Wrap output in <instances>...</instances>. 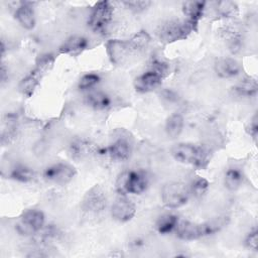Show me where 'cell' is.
Here are the masks:
<instances>
[{
	"mask_svg": "<svg viewBox=\"0 0 258 258\" xmlns=\"http://www.w3.org/2000/svg\"><path fill=\"white\" fill-rule=\"evenodd\" d=\"M149 35L144 31H140L127 40H110L106 44L107 53L112 62L120 64L130 56L145 50L149 44Z\"/></svg>",
	"mask_w": 258,
	"mask_h": 258,
	"instance_id": "cell-1",
	"label": "cell"
},
{
	"mask_svg": "<svg viewBox=\"0 0 258 258\" xmlns=\"http://www.w3.org/2000/svg\"><path fill=\"white\" fill-rule=\"evenodd\" d=\"M172 157L184 164L196 167H206L210 161V151L202 145L192 143H178L171 148Z\"/></svg>",
	"mask_w": 258,
	"mask_h": 258,
	"instance_id": "cell-2",
	"label": "cell"
},
{
	"mask_svg": "<svg viewBox=\"0 0 258 258\" xmlns=\"http://www.w3.org/2000/svg\"><path fill=\"white\" fill-rule=\"evenodd\" d=\"M175 230L176 236L179 239L184 241H194L219 232L220 225L215 219L200 224L182 221L178 222Z\"/></svg>",
	"mask_w": 258,
	"mask_h": 258,
	"instance_id": "cell-3",
	"label": "cell"
},
{
	"mask_svg": "<svg viewBox=\"0 0 258 258\" xmlns=\"http://www.w3.org/2000/svg\"><path fill=\"white\" fill-rule=\"evenodd\" d=\"M148 177L141 170L122 172L116 180V190L119 195H140L147 188Z\"/></svg>",
	"mask_w": 258,
	"mask_h": 258,
	"instance_id": "cell-4",
	"label": "cell"
},
{
	"mask_svg": "<svg viewBox=\"0 0 258 258\" xmlns=\"http://www.w3.org/2000/svg\"><path fill=\"white\" fill-rule=\"evenodd\" d=\"M195 28L196 25L186 19H172L160 25L157 35L161 42L171 43L184 39Z\"/></svg>",
	"mask_w": 258,
	"mask_h": 258,
	"instance_id": "cell-5",
	"label": "cell"
},
{
	"mask_svg": "<svg viewBox=\"0 0 258 258\" xmlns=\"http://www.w3.org/2000/svg\"><path fill=\"white\" fill-rule=\"evenodd\" d=\"M53 61H54V58L52 57L51 54H45L40 56L36 63L35 69L31 71L20 82L19 84L20 92L23 95L30 97L34 93L37 86L39 85L42 77L46 74V72H48L51 69Z\"/></svg>",
	"mask_w": 258,
	"mask_h": 258,
	"instance_id": "cell-6",
	"label": "cell"
},
{
	"mask_svg": "<svg viewBox=\"0 0 258 258\" xmlns=\"http://www.w3.org/2000/svg\"><path fill=\"white\" fill-rule=\"evenodd\" d=\"M189 194V187L185 183L180 181H169L162 186L161 200L167 208L176 209L187 203Z\"/></svg>",
	"mask_w": 258,
	"mask_h": 258,
	"instance_id": "cell-7",
	"label": "cell"
},
{
	"mask_svg": "<svg viewBox=\"0 0 258 258\" xmlns=\"http://www.w3.org/2000/svg\"><path fill=\"white\" fill-rule=\"evenodd\" d=\"M167 68L163 63L154 62L152 69L144 72L134 80V88L139 93H147L157 88L166 73Z\"/></svg>",
	"mask_w": 258,
	"mask_h": 258,
	"instance_id": "cell-8",
	"label": "cell"
},
{
	"mask_svg": "<svg viewBox=\"0 0 258 258\" xmlns=\"http://www.w3.org/2000/svg\"><path fill=\"white\" fill-rule=\"evenodd\" d=\"M108 200L104 189L96 184L92 186L84 196L81 208L84 213L89 215H99L107 208Z\"/></svg>",
	"mask_w": 258,
	"mask_h": 258,
	"instance_id": "cell-9",
	"label": "cell"
},
{
	"mask_svg": "<svg viewBox=\"0 0 258 258\" xmlns=\"http://www.w3.org/2000/svg\"><path fill=\"white\" fill-rule=\"evenodd\" d=\"M113 18V7L108 1L95 4L89 16L88 25L95 32H103Z\"/></svg>",
	"mask_w": 258,
	"mask_h": 258,
	"instance_id": "cell-10",
	"label": "cell"
},
{
	"mask_svg": "<svg viewBox=\"0 0 258 258\" xmlns=\"http://www.w3.org/2000/svg\"><path fill=\"white\" fill-rule=\"evenodd\" d=\"M44 220V214L41 211L36 209L27 210L20 217L16 229L22 235H33L43 228Z\"/></svg>",
	"mask_w": 258,
	"mask_h": 258,
	"instance_id": "cell-11",
	"label": "cell"
},
{
	"mask_svg": "<svg viewBox=\"0 0 258 258\" xmlns=\"http://www.w3.org/2000/svg\"><path fill=\"white\" fill-rule=\"evenodd\" d=\"M76 175V169L63 162H57L47 166L43 171V178L46 181L56 184H67Z\"/></svg>",
	"mask_w": 258,
	"mask_h": 258,
	"instance_id": "cell-12",
	"label": "cell"
},
{
	"mask_svg": "<svg viewBox=\"0 0 258 258\" xmlns=\"http://www.w3.org/2000/svg\"><path fill=\"white\" fill-rule=\"evenodd\" d=\"M136 214L135 204L126 197V195H119L111 207L112 218L120 223L130 221Z\"/></svg>",
	"mask_w": 258,
	"mask_h": 258,
	"instance_id": "cell-13",
	"label": "cell"
},
{
	"mask_svg": "<svg viewBox=\"0 0 258 258\" xmlns=\"http://www.w3.org/2000/svg\"><path fill=\"white\" fill-rule=\"evenodd\" d=\"M215 72L222 79H230L240 73V63L231 57H221L215 62Z\"/></svg>",
	"mask_w": 258,
	"mask_h": 258,
	"instance_id": "cell-14",
	"label": "cell"
},
{
	"mask_svg": "<svg viewBox=\"0 0 258 258\" xmlns=\"http://www.w3.org/2000/svg\"><path fill=\"white\" fill-rule=\"evenodd\" d=\"M88 39L84 36L73 35L67 38L59 46V52L69 55H79L88 47Z\"/></svg>",
	"mask_w": 258,
	"mask_h": 258,
	"instance_id": "cell-15",
	"label": "cell"
},
{
	"mask_svg": "<svg viewBox=\"0 0 258 258\" xmlns=\"http://www.w3.org/2000/svg\"><path fill=\"white\" fill-rule=\"evenodd\" d=\"M108 154L112 159L117 161L127 160L132 152L131 143L125 138H119L113 141L107 148Z\"/></svg>",
	"mask_w": 258,
	"mask_h": 258,
	"instance_id": "cell-16",
	"label": "cell"
},
{
	"mask_svg": "<svg viewBox=\"0 0 258 258\" xmlns=\"http://www.w3.org/2000/svg\"><path fill=\"white\" fill-rule=\"evenodd\" d=\"M15 18L18 23L25 29H32L35 26L34 10L28 3H20L15 10Z\"/></svg>",
	"mask_w": 258,
	"mask_h": 258,
	"instance_id": "cell-17",
	"label": "cell"
},
{
	"mask_svg": "<svg viewBox=\"0 0 258 258\" xmlns=\"http://www.w3.org/2000/svg\"><path fill=\"white\" fill-rule=\"evenodd\" d=\"M206 2L204 1H187L182 5L183 14L186 16V20L191 22L194 25H198L200 19L204 15Z\"/></svg>",
	"mask_w": 258,
	"mask_h": 258,
	"instance_id": "cell-18",
	"label": "cell"
},
{
	"mask_svg": "<svg viewBox=\"0 0 258 258\" xmlns=\"http://www.w3.org/2000/svg\"><path fill=\"white\" fill-rule=\"evenodd\" d=\"M96 151L97 148L95 145L86 140H76L72 142L69 149V152L74 159H82Z\"/></svg>",
	"mask_w": 258,
	"mask_h": 258,
	"instance_id": "cell-19",
	"label": "cell"
},
{
	"mask_svg": "<svg viewBox=\"0 0 258 258\" xmlns=\"http://www.w3.org/2000/svg\"><path fill=\"white\" fill-rule=\"evenodd\" d=\"M184 125L183 116L179 113L171 114L165 122V132L169 138H176L182 132Z\"/></svg>",
	"mask_w": 258,
	"mask_h": 258,
	"instance_id": "cell-20",
	"label": "cell"
},
{
	"mask_svg": "<svg viewBox=\"0 0 258 258\" xmlns=\"http://www.w3.org/2000/svg\"><path fill=\"white\" fill-rule=\"evenodd\" d=\"M86 103L89 107L97 111H102L110 107L111 99L104 92H92L86 97Z\"/></svg>",
	"mask_w": 258,
	"mask_h": 258,
	"instance_id": "cell-21",
	"label": "cell"
},
{
	"mask_svg": "<svg viewBox=\"0 0 258 258\" xmlns=\"http://www.w3.org/2000/svg\"><path fill=\"white\" fill-rule=\"evenodd\" d=\"M244 180V174L243 172L236 167H231L227 169L224 176V183L225 186L229 190H236L238 189Z\"/></svg>",
	"mask_w": 258,
	"mask_h": 258,
	"instance_id": "cell-22",
	"label": "cell"
},
{
	"mask_svg": "<svg viewBox=\"0 0 258 258\" xmlns=\"http://www.w3.org/2000/svg\"><path fill=\"white\" fill-rule=\"evenodd\" d=\"M178 224V218L177 216L173 214H165L160 216L155 224L156 230L159 234L165 235L170 232H172Z\"/></svg>",
	"mask_w": 258,
	"mask_h": 258,
	"instance_id": "cell-23",
	"label": "cell"
},
{
	"mask_svg": "<svg viewBox=\"0 0 258 258\" xmlns=\"http://www.w3.org/2000/svg\"><path fill=\"white\" fill-rule=\"evenodd\" d=\"M9 176L20 182H28L34 178V172L31 168L25 165H16L11 169Z\"/></svg>",
	"mask_w": 258,
	"mask_h": 258,
	"instance_id": "cell-24",
	"label": "cell"
},
{
	"mask_svg": "<svg viewBox=\"0 0 258 258\" xmlns=\"http://www.w3.org/2000/svg\"><path fill=\"white\" fill-rule=\"evenodd\" d=\"M234 90L239 96L252 97L257 92V82L250 78L244 79L234 88Z\"/></svg>",
	"mask_w": 258,
	"mask_h": 258,
	"instance_id": "cell-25",
	"label": "cell"
},
{
	"mask_svg": "<svg viewBox=\"0 0 258 258\" xmlns=\"http://www.w3.org/2000/svg\"><path fill=\"white\" fill-rule=\"evenodd\" d=\"M222 33L224 38L227 40L231 51L232 52L238 51L241 47V36L238 33V31L229 27V28H226Z\"/></svg>",
	"mask_w": 258,
	"mask_h": 258,
	"instance_id": "cell-26",
	"label": "cell"
},
{
	"mask_svg": "<svg viewBox=\"0 0 258 258\" xmlns=\"http://www.w3.org/2000/svg\"><path fill=\"white\" fill-rule=\"evenodd\" d=\"M217 11L225 16H233L237 13L238 8L236 6V4L234 2H230V1H222V2H218L217 3Z\"/></svg>",
	"mask_w": 258,
	"mask_h": 258,
	"instance_id": "cell-27",
	"label": "cell"
},
{
	"mask_svg": "<svg viewBox=\"0 0 258 258\" xmlns=\"http://www.w3.org/2000/svg\"><path fill=\"white\" fill-rule=\"evenodd\" d=\"M100 82V77L96 74H86L79 81V89L89 90Z\"/></svg>",
	"mask_w": 258,
	"mask_h": 258,
	"instance_id": "cell-28",
	"label": "cell"
},
{
	"mask_svg": "<svg viewBox=\"0 0 258 258\" xmlns=\"http://www.w3.org/2000/svg\"><path fill=\"white\" fill-rule=\"evenodd\" d=\"M123 4L133 12H141L148 8L151 4L150 1L144 0H133V1H124Z\"/></svg>",
	"mask_w": 258,
	"mask_h": 258,
	"instance_id": "cell-29",
	"label": "cell"
},
{
	"mask_svg": "<svg viewBox=\"0 0 258 258\" xmlns=\"http://www.w3.org/2000/svg\"><path fill=\"white\" fill-rule=\"evenodd\" d=\"M208 186H209V182L207 179L203 177H198L192 181L189 190L192 191L195 195H202L203 192H205Z\"/></svg>",
	"mask_w": 258,
	"mask_h": 258,
	"instance_id": "cell-30",
	"label": "cell"
},
{
	"mask_svg": "<svg viewBox=\"0 0 258 258\" xmlns=\"http://www.w3.org/2000/svg\"><path fill=\"white\" fill-rule=\"evenodd\" d=\"M244 243H245L246 248H248L249 250H252V251H256L257 246H258V232H257V230L251 231L246 236Z\"/></svg>",
	"mask_w": 258,
	"mask_h": 258,
	"instance_id": "cell-31",
	"label": "cell"
},
{
	"mask_svg": "<svg viewBox=\"0 0 258 258\" xmlns=\"http://www.w3.org/2000/svg\"><path fill=\"white\" fill-rule=\"evenodd\" d=\"M247 131H248V133H249L254 139H256L257 133H258V123H257V115H256V114L254 115L253 119L251 120V122H250V124H249V126H248V128H247Z\"/></svg>",
	"mask_w": 258,
	"mask_h": 258,
	"instance_id": "cell-32",
	"label": "cell"
},
{
	"mask_svg": "<svg viewBox=\"0 0 258 258\" xmlns=\"http://www.w3.org/2000/svg\"><path fill=\"white\" fill-rule=\"evenodd\" d=\"M0 75H1V83L2 84H4L6 81H7V79H8V74H7V71H6V68H5V66L2 63V66H1V70H0Z\"/></svg>",
	"mask_w": 258,
	"mask_h": 258,
	"instance_id": "cell-33",
	"label": "cell"
}]
</instances>
